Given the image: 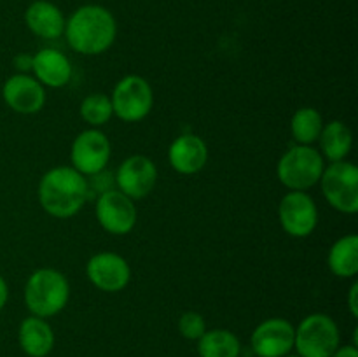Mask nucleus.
Listing matches in <instances>:
<instances>
[{
    "label": "nucleus",
    "instance_id": "obj_1",
    "mask_svg": "<svg viewBox=\"0 0 358 357\" xmlns=\"http://www.w3.org/2000/svg\"><path fill=\"white\" fill-rule=\"evenodd\" d=\"M63 34L73 51L94 56L105 52L114 44L117 23L107 7L87 4L73 10L72 16L65 21Z\"/></svg>",
    "mask_w": 358,
    "mask_h": 357
},
{
    "label": "nucleus",
    "instance_id": "obj_2",
    "mask_svg": "<svg viewBox=\"0 0 358 357\" xmlns=\"http://www.w3.org/2000/svg\"><path fill=\"white\" fill-rule=\"evenodd\" d=\"M90 200L87 178L72 167H56L38 182V202L52 217H72Z\"/></svg>",
    "mask_w": 358,
    "mask_h": 357
},
{
    "label": "nucleus",
    "instance_id": "obj_3",
    "mask_svg": "<svg viewBox=\"0 0 358 357\" xmlns=\"http://www.w3.org/2000/svg\"><path fill=\"white\" fill-rule=\"evenodd\" d=\"M70 286L62 272L41 268L31 273L24 286V304L31 315L41 318L52 317L66 307Z\"/></svg>",
    "mask_w": 358,
    "mask_h": 357
},
{
    "label": "nucleus",
    "instance_id": "obj_4",
    "mask_svg": "<svg viewBox=\"0 0 358 357\" xmlns=\"http://www.w3.org/2000/svg\"><path fill=\"white\" fill-rule=\"evenodd\" d=\"M324 168V158L317 149L296 144L280 158L276 174L290 191H306L320 182Z\"/></svg>",
    "mask_w": 358,
    "mask_h": 357
},
{
    "label": "nucleus",
    "instance_id": "obj_5",
    "mask_svg": "<svg viewBox=\"0 0 358 357\" xmlns=\"http://www.w3.org/2000/svg\"><path fill=\"white\" fill-rule=\"evenodd\" d=\"M339 342L338 324L325 314L308 315L294 332V349L301 357H331Z\"/></svg>",
    "mask_w": 358,
    "mask_h": 357
},
{
    "label": "nucleus",
    "instance_id": "obj_6",
    "mask_svg": "<svg viewBox=\"0 0 358 357\" xmlns=\"http://www.w3.org/2000/svg\"><path fill=\"white\" fill-rule=\"evenodd\" d=\"M320 188L332 209L343 214L358 212V168L350 161H336L320 177Z\"/></svg>",
    "mask_w": 358,
    "mask_h": 357
},
{
    "label": "nucleus",
    "instance_id": "obj_7",
    "mask_svg": "<svg viewBox=\"0 0 358 357\" xmlns=\"http://www.w3.org/2000/svg\"><path fill=\"white\" fill-rule=\"evenodd\" d=\"M112 111L121 121L138 122L147 118L154 104V93L149 80L142 76H126L112 91Z\"/></svg>",
    "mask_w": 358,
    "mask_h": 357
},
{
    "label": "nucleus",
    "instance_id": "obj_8",
    "mask_svg": "<svg viewBox=\"0 0 358 357\" xmlns=\"http://www.w3.org/2000/svg\"><path fill=\"white\" fill-rule=\"evenodd\" d=\"M110 140L98 128L84 130L76 136L70 149V161L84 177H91L105 170L110 160Z\"/></svg>",
    "mask_w": 358,
    "mask_h": 357
},
{
    "label": "nucleus",
    "instance_id": "obj_9",
    "mask_svg": "<svg viewBox=\"0 0 358 357\" xmlns=\"http://www.w3.org/2000/svg\"><path fill=\"white\" fill-rule=\"evenodd\" d=\"M280 224L283 231L294 238H306L318 224V210L313 198L306 191H290L278 206Z\"/></svg>",
    "mask_w": 358,
    "mask_h": 357
},
{
    "label": "nucleus",
    "instance_id": "obj_10",
    "mask_svg": "<svg viewBox=\"0 0 358 357\" xmlns=\"http://www.w3.org/2000/svg\"><path fill=\"white\" fill-rule=\"evenodd\" d=\"M94 210L100 226L110 234H128L136 224L135 202L119 189L98 196Z\"/></svg>",
    "mask_w": 358,
    "mask_h": 357
},
{
    "label": "nucleus",
    "instance_id": "obj_11",
    "mask_svg": "<svg viewBox=\"0 0 358 357\" xmlns=\"http://www.w3.org/2000/svg\"><path fill=\"white\" fill-rule=\"evenodd\" d=\"M114 178L119 191L135 202L152 192L157 181V168L152 160L135 154L122 161Z\"/></svg>",
    "mask_w": 358,
    "mask_h": 357
},
{
    "label": "nucleus",
    "instance_id": "obj_12",
    "mask_svg": "<svg viewBox=\"0 0 358 357\" xmlns=\"http://www.w3.org/2000/svg\"><path fill=\"white\" fill-rule=\"evenodd\" d=\"M294 332L296 328L285 318H266L252 332V350L257 357H285L294 349Z\"/></svg>",
    "mask_w": 358,
    "mask_h": 357
},
{
    "label": "nucleus",
    "instance_id": "obj_13",
    "mask_svg": "<svg viewBox=\"0 0 358 357\" xmlns=\"http://www.w3.org/2000/svg\"><path fill=\"white\" fill-rule=\"evenodd\" d=\"M86 275L100 290L119 293L129 284L131 268L122 255L115 252H100L87 261Z\"/></svg>",
    "mask_w": 358,
    "mask_h": 357
},
{
    "label": "nucleus",
    "instance_id": "obj_14",
    "mask_svg": "<svg viewBox=\"0 0 358 357\" xmlns=\"http://www.w3.org/2000/svg\"><path fill=\"white\" fill-rule=\"evenodd\" d=\"M2 98L17 114H35L44 107L45 91L35 77L16 74L3 83Z\"/></svg>",
    "mask_w": 358,
    "mask_h": 357
},
{
    "label": "nucleus",
    "instance_id": "obj_15",
    "mask_svg": "<svg viewBox=\"0 0 358 357\" xmlns=\"http://www.w3.org/2000/svg\"><path fill=\"white\" fill-rule=\"evenodd\" d=\"M171 168L182 175H192L203 170L208 161V147L205 140L194 133H185L171 142L168 150Z\"/></svg>",
    "mask_w": 358,
    "mask_h": 357
},
{
    "label": "nucleus",
    "instance_id": "obj_16",
    "mask_svg": "<svg viewBox=\"0 0 358 357\" xmlns=\"http://www.w3.org/2000/svg\"><path fill=\"white\" fill-rule=\"evenodd\" d=\"M31 70L35 74V79L42 86L49 88H63L70 83L72 77V65L70 59L58 49L45 48L34 55Z\"/></svg>",
    "mask_w": 358,
    "mask_h": 357
},
{
    "label": "nucleus",
    "instance_id": "obj_17",
    "mask_svg": "<svg viewBox=\"0 0 358 357\" xmlns=\"http://www.w3.org/2000/svg\"><path fill=\"white\" fill-rule=\"evenodd\" d=\"M24 23L30 28L31 34L42 38H58L65 31V16L49 0H35L24 10Z\"/></svg>",
    "mask_w": 358,
    "mask_h": 357
},
{
    "label": "nucleus",
    "instance_id": "obj_18",
    "mask_svg": "<svg viewBox=\"0 0 358 357\" xmlns=\"http://www.w3.org/2000/svg\"><path fill=\"white\" fill-rule=\"evenodd\" d=\"M17 342L28 357H45L55 346V332L45 318L30 315L20 324Z\"/></svg>",
    "mask_w": 358,
    "mask_h": 357
},
{
    "label": "nucleus",
    "instance_id": "obj_19",
    "mask_svg": "<svg viewBox=\"0 0 358 357\" xmlns=\"http://www.w3.org/2000/svg\"><path fill=\"white\" fill-rule=\"evenodd\" d=\"M318 144H320L322 158L329 160L331 163L336 161H343L350 154L353 146V135L352 130L345 125L343 121H331L324 125L320 136H318Z\"/></svg>",
    "mask_w": 358,
    "mask_h": 357
},
{
    "label": "nucleus",
    "instance_id": "obj_20",
    "mask_svg": "<svg viewBox=\"0 0 358 357\" xmlns=\"http://www.w3.org/2000/svg\"><path fill=\"white\" fill-rule=\"evenodd\" d=\"M327 265L336 276L352 279L358 273V237L348 234L336 241L329 251Z\"/></svg>",
    "mask_w": 358,
    "mask_h": 357
},
{
    "label": "nucleus",
    "instance_id": "obj_21",
    "mask_svg": "<svg viewBox=\"0 0 358 357\" xmlns=\"http://www.w3.org/2000/svg\"><path fill=\"white\" fill-rule=\"evenodd\" d=\"M199 357H240L241 343L227 329H212L198 340Z\"/></svg>",
    "mask_w": 358,
    "mask_h": 357
},
{
    "label": "nucleus",
    "instance_id": "obj_22",
    "mask_svg": "<svg viewBox=\"0 0 358 357\" xmlns=\"http://www.w3.org/2000/svg\"><path fill=\"white\" fill-rule=\"evenodd\" d=\"M322 128H324V121H322L320 112L311 107L297 108L290 121V132L299 146H311V144L318 142Z\"/></svg>",
    "mask_w": 358,
    "mask_h": 357
},
{
    "label": "nucleus",
    "instance_id": "obj_23",
    "mask_svg": "<svg viewBox=\"0 0 358 357\" xmlns=\"http://www.w3.org/2000/svg\"><path fill=\"white\" fill-rule=\"evenodd\" d=\"M79 112L80 118H83L91 128H100V126L107 125L108 119L114 115L110 98L103 93L87 94L83 100V104H80Z\"/></svg>",
    "mask_w": 358,
    "mask_h": 357
},
{
    "label": "nucleus",
    "instance_id": "obj_24",
    "mask_svg": "<svg viewBox=\"0 0 358 357\" xmlns=\"http://www.w3.org/2000/svg\"><path fill=\"white\" fill-rule=\"evenodd\" d=\"M178 331L185 340H196L198 342L206 331V322L198 312H184L178 318Z\"/></svg>",
    "mask_w": 358,
    "mask_h": 357
},
{
    "label": "nucleus",
    "instance_id": "obj_25",
    "mask_svg": "<svg viewBox=\"0 0 358 357\" xmlns=\"http://www.w3.org/2000/svg\"><path fill=\"white\" fill-rule=\"evenodd\" d=\"M14 69L17 70V74H27L31 70V63H34V55H27V52H21L14 58Z\"/></svg>",
    "mask_w": 358,
    "mask_h": 357
},
{
    "label": "nucleus",
    "instance_id": "obj_26",
    "mask_svg": "<svg viewBox=\"0 0 358 357\" xmlns=\"http://www.w3.org/2000/svg\"><path fill=\"white\" fill-rule=\"evenodd\" d=\"M358 284L353 282V286L350 287V294H348V308H350V314L353 315V317H358Z\"/></svg>",
    "mask_w": 358,
    "mask_h": 357
},
{
    "label": "nucleus",
    "instance_id": "obj_27",
    "mask_svg": "<svg viewBox=\"0 0 358 357\" xmlns=\"http://www.w3.org/2000/svg\"><path fill=\"white\" fill-rule=\"evenodd\" d=\"M331 357H358V349L357 345H339Z\"/></svg>",
    "mask_w": 358,
    "mask_h": 357
},
{
    "label": "nucleus",
    "instance_id": "obj_28",
    "mask_svg": "<svg viewBox=\"0 0 358 357\" xmlns=\"http://www.w3.org/2000/svg\"><path fill=\"white\" fill-rule=\"evenodd\" d=\"M7 300H9V287H7V282L3 280V276L0 275V310L6 307Z\"/></svg>",
    "mask_w": 358,
    "mask_h": 357
},
{
    "label": "nucleus",
    "instance_id": "obj_29",
    "mask_svg": "<svg viewBox=\"0 0 358 357\" xmlns=\"http://www.w3.org/2000/svg\"><path fill=\"white\" fill-rule=\"evenodd\" d=\"M285 357H301V356H297V354H296V356H292V354H287Z\"/></svg>",
    "mask_w": 358,
    "mask_h": 357
}]
</instances>
